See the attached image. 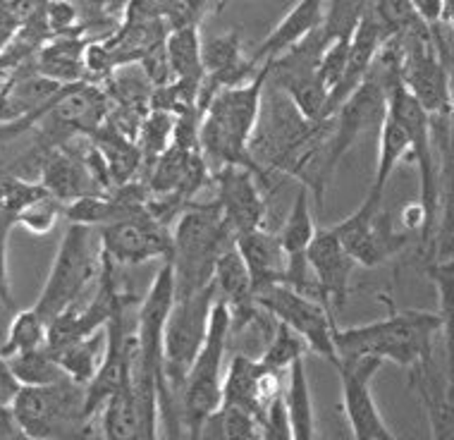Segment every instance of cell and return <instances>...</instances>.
<instances>
[{
	"mask_svg": "<svg viewBox=\"0 0 454 440\" xmlns=\"http://www.w3.org/2000/svg\"><path fill=\"white\" fill-rule=\"evenodd\" d=\"M32 163H36L34 170H36V180L41 182V187L63 206L74 201V199L89 197V194H106L98 189L91 173L87 170L79 151H74L67 144L43 151L41 156L34 158Z\"/></svg>",
	"mask_w": 454,
	"mask_h": 440,
	"instance_id": "e0dca14e",
	"label": "cell"
},
{
	"mask_svg": "<svg viewBox=\"0 0 454 440\" xmlns=\"http://www.w3.org/2000/svg\"><path fill=\"white\" fill-rule=\"evenodd\" d=\"M84 46L87 41L77 34H58L34 55V70L58 84H77L84 72Z\"/></svg>",
	"mask_w": 454,
	"mask_h": 440,
	"instance_id": "7402d4cb",
	"label": "cell"
},
{
	"mask_svg": "<svg viewBox=\"0 0 454 440\" xmlns=\"http://www.w3.org/2000/svg\"><path fill=\"white\" fill-rule=\"evenodd\" d=\"M282 400L287 407L292 424V440H311L316 438V412L311 385L306 376L304 357L290 364L287 369V383L282 388Z\"/></svg>",
	"mask_w": 454,
	"mask_h": 440,
	"instance_id": "cb8c5ba5",
	"label": "cell"
},
{
	"mask_svg": "<svg viewBox=\"0 0 454 440\" xmlns=\"http://www.w3.org/2000/svg\"><path fill=\"white\" fill-rule=\"evenodd\" d=\"M254 302L266 311L273 321L290 326L297 335L304 338L311 352L333 364L337 359L335 350V316L321 299L294 290L287 283L263 285L254 292Z\"/></svg>",
	"mask_w": 454,
	"mask_h": 440,
	"instance_id": "9c48e42d",
	"label": "cell"
},
{
	"mask_svg": "<svg viewBox=\"0 0 454 440\" xmlns=\"http://www.w3.org/2000/svg\"><path fill=\"white\" fill-rule=\"evenodd\" d=\"M101 254L115 266H141L153 259H170L173 230L149 211L98 228Z\"/></svg>",
	"mask_w": 454,
	"mask_h": 440,
	"instance_id": "8fae6325",
	"label": "cell"
},
{
	"mask_svg": "<svg viewBox=\"0 0 454 440\" xmlns=\"http://www.w3.org/2000/svg\"><path fill=\"white\" fill-rule=\"evenodd\" d=\"M409 151H411V144H409L407 132H404L400 122L387 113L383 120V125H380V149H378V163L376 173H373V182H371V189H368L366 194L368 201L383 204L387 182H390V177L395 175V170H397V165L409 156Z\"/></svg>",
	"mask_w": 454,
	"mask_h": 440,
	"instance_id": "d4e9b609",
	"label": "cell"
},
{
	"mask_svg": "<svg viewBox=\"0 0 454 440\" xmlns=\"http://www.w3.org/2000/svg\"><path fill=\"white\" fill-rule=\"evenodd\" d=\"M287 371H275L270 366L254 359L249 354H235L225 378H223V400L220 405L242 407L256 414L261 421L263 412L270 402L282 393Z\"/></svg>",
	"mask_w": 454,
	"mask_h": 440,
	"instance_id": "9a60e30c",
	"label": "cell"
},
{
	"mask_svg": "<svg viewBox=\"0 0 454 440\" xmlns=\"http://www.w3.org/2000/svg\"><path fill=\"white\" fill-rule=\"evenodd\" d=\"M17 390H20V383H17V378L12 376V371H10L8 359L0 354V402H3V405H10Z\"/></svg>",
	"mask_w": 454,
	"mask_h": 440,
	"instance_id": "b9f144b4",
	"label": "cell"
},
{
	"mask_svg": "<svg viewBox=\"0 0 454 440\" xmlns=\"http://www.w3.org/2000/svg\"><path fill=\"white\" fill-rule=\"evenodd\" d=\"M409 3L428 29H438V24H445L450 20L447 0H409Z\"/></svg>",
	"mask_w": 454,
	"mask_h": 440,
	"instance_id": "f35d334b",
	"label": "cell"
},
{
	"mask_svg": "<svg viewBox=\"0 0 454 440\" xmlns=\"http://www.w3.org/2000/svg\"><path fill=\"white\" fill-rule=\"evenodd\" d=\"M268 82V60L261 63L256 77L239 87L220 89L201 110L199 122V146L213 163L244 165L259 173L263 180L268 173L251 156V137L256 132L263 108V94Z\"/></svg>",
	"mask_w": 454,
	"mask_h": 440,
	"instance_id": "6da1fadb",
	"label": "cell"
},
{
	"mask_svg": "<svg viewBox=\"0 0 454 440\" xmlns=\"http://www.w3.org/2000/svg\"><path fill=\"white\" fill-rule=\"evenodd\" d=\"M428 278L435 285L440 302V318H442V345L454 350V273L442 263L428 266Z\"/></svg>",
	"mask_w": 454,
	"mask_h": 440,
	"instance_id": "d6a6232c",
	"label": "cell"
},
{
	"mask_svg": "<svg viewBox=\"0 0 454 440\" xmlns=\"http://www.w3.org/2000/svg\"><path fill=\"white\" fill-rule=\"evenodd\" d=\"M22 426L17 421L12 405H3L0 402V440H24Z\"/></svg>",
	"mask_w": 454,
	"mask_h": 440,
	"instance_id": "60d3db41",
	"label": "cell"
},
{
	"mask_svg": "<svg viewBox=\"0 0 454 440\" xmlns=\"http://www.w3.org/2000/svg\"><path fill=\"white\" fill-rule=\"evenodd\" d=\"M173 130H175V113L163 108H151L146 118L141 120L139 125V144L141 158H146L149 165L163 153L170 142H173Z\"/></svg>",
	"mask_w": 454,
	"mask_h": 440,
	"instance_id": "4dcf8cb0",
	"label": "cell"
},
{
	"mask_svg": "<svg viewBox=\"0 0 454 440\" xmlns=\"http://www.w3.org/2000/svg\"><path fill=\"white\" fill-rule=\"evenodd\" d=\"M309 352V345L304 342L301 335H297L290 326H285V323L275 321V330L270 340H268L266 350L261 354L259 359L266 366L275 371H287L290 369L292 362H297L301 357H306Z\"/></svg>",
	"mask_w": 454,
	"mask_h": 440,
	"instance_id": "1f68e13d",
	"label": "cell"
},
{
	"mask_svg": "<svg viewBox=\"0 0 454 440\" xmlns=\"http://www.w3.org/2000/svg\"><path fill=\"white\" fill-rule=\"evenodd\" d=\"M201 436L227 440H261L263 431H261V421L256 414L242 407H232V405H220L204 421Z\"/></svg>",
	"mask_w": 454,
	"mask_h": 440,
	"instance_id": "4316f807",
	"label": "cell"
},
{
	"mask_svg": "<svg viewBox=\"0 0 454 440\" xmlns=\"http://www.w3.org/2000/svg\"><path fill=\"white\" fill-rule=\"evenodd\" d=\"M409 385L428 414L433 438L454 440V385L447 383V378L440 381L433 354L409 369Z\"/></svg>",
	"mask_w": 454,
	"mask_h": 440,
	"instance_id": "ac0fdd59",
	"label": "cell"
},
{
	"mask_svg": "<svg viewBox=\"0 0 454 440\" xmlns=\"http://www.w3.org/2000/svg\"><path fill=\"white\" fill-rule=\"evenodd\" d=\"M20 20H17V15L12 12V8H10L8 0H0V53L8 48V43L12 39H15V34L20 32Z\"/></svg>",
	"mask_w": 454,
	"mask_h": 440,
	"instance_id": "ab89813d",
	"label": "cell"
},
{
	"mask_svg": "<svg viewBox=\"0 0 454 440\" xmlns=\"http://www.w3.org/2000/svg\"><path fill=\"white\" fill-rule=\"evenodd\" d=\"M433 263H442V266H447L454 273V259H450V261H433Z\"/></svg>",
	"mask_w": 454,
	"mask_h": 440,
	"instance_id": "ee69618b",
	"label": "cell"
},
{
	"mask_svg": "<svg viewBox=\"0 0 454 440\" xmlns=\"http://www.w3.org/2000/svg\"><path fill=\"white\" fill-rule=\"evenodd\" d=\"M60 218H63V204L51 194H46V197H39L29 206H24L20 216H17V225H22L32 235L43 237L58 225Z\"/></svg>",
	"mask_w": 454,
	"mask_h": 440,
	"instance_id": "836d02e7",
	"label": "cell"
},
{
	"mask_svg": "<svg viewBox=\"0 0 454 440\" xmlns=\"http://www.w3.org/2000/svg\"><path fill=\"white\" fill-rule=\"evenodd\" d=\"M89 137H91V144L98 149L106 165H108L113 185L120 187V185L132 180V175L137 173V168L141 163V149L137 139H132V134L125 132L118 122L110 125V122L103 120Z\"/></svg>",
	"mask_w": 454,
	"mask_h": 440,
	"instance_id": "603a6c76",
	"label": "cell"
},
{
	"mask_svg": "<svg viewBox=\"0 0 454 440\" xmlns=\"http://www.w3.org/2000/svg\"><path fill=\"white\" fill-rule=\"evenodd\" d=\"M387 115V89L376 72H368V77L347 96L342 106L330 115V132L325 149H323L321 180L328 187L330 177L335 175L337 165L352 151L361 137L373 127L380 130Z\"/></svg>",
	"mask_w": 454,
	"mask_h": 440,
	"instance_id": "ba28073f",
	"label": "cell"
},
{
	"mask_svg": "<svg viewBox=\"0 0 454 440\" xmlns=\"http://www.w3.org/2000/svg\"><path fill=\"white\" fill-rule=\"evenodd\" d=\"M46 24L51 34H77L79 24V10L72 0H51L46 3Z\"/></svg>",
	"mask_w": 454,
	"mask_h": 440,
	"instance_id": "8d00e7d4",
	"label": "cell"
},
{
	"mask_svg": "<svg viewBox=\"0 0 454 440\" xmlns=\"http://www.w3.org/2000/svg\"><path fill=\"white\" fill-rule=\"evenodd\" d=\"M323 22H325V0H297L294 8L282 17L273 32L256 46V51L251 53V60L259 65L273 60L285 51H290L292 46H297L309 34L321 29Z\"/></svg>",
	"mask_w": 454,
	"mask_h": 440,
	"instance_id": "ffe728a7",
	"label": "cell"
},
{
	"mask_svg": "<svg viewBox=\"0 0 454 440\" xmlns=\"http://www.w3.org/2000/svg\"><path fill=\"white\" fill-rule=\"evenodd\" d=\"M84 397L87 385L65 376L51 385H20L10 405L27 438H84L91 431Z\"/></svg>",
	"mask_w": 454,
	"mask_h": 440,
	"instance_id": "5b68a950",
	"label": "cell"
},
{
	"mask_svg": "<svg viewBox=\"0 0 454 440\" xmlns=\"http://www.w3.org/2000/svg\"><path fill=\"white\" fill-rule=\"evenodd\" d=\"M101 273V242L98 230L79 223H67L53 266L48 271L46 285L34 309L48 323L82 299L91 280Z\"/></svg>",
	"mask_w": 454,
	"mask_h": 440,
	"instance_id": "8992f818",
	"label": "cell"
},
{
	"mask_svg": "<svg viewBox=\"0 0 454 440\" xmlns=\"http://www.w3.org/2000/svg\"><path fill=\"white\" fill-rule=\"evenodd\" d=\"M232 338V311L225 302L215 299L206 328V338L187 371L182 390V421L192 438H201L204 421L220 407L223 400V369L225 352Z\"/></svg>",
	"mask_w": 454,
	"mask_h": 440,
	"instance_id": "277c9868",
	"label": "cell"
},
{
	"mask_svg": "<svg viewBox=\"0 0 454 440\" xmlns=\"http://www.w3.org/2000/svg\"><path fill=\"white\" fill-rule=\"evenodd\" d=\"M8 364L20 385H51L65 378L60 364L48 347H36L29 352L8 357Z\"/></svg>",
	"mask_w": 454,
	"mask_h": 440,
	"instance_id": "f1b7e54d",
	"label": "cell"
},
{
	"mask_svg": "<svg viewBox=\"0 0 454 440\" xmlns=\"http://www.w3.org/2000/svg\"><path fill=\"white\" fill-rule=\"evenodd\" d=\"M259 182L263 177L244 165H220L215 173V204L235 237L266 225L268 201Z\"/></svg>",
	"mask_w": 454,
	"mask_h": 440,
	"instance_id": "4fadbf2b",
	"label": "cell"
},
{
	"mask_svg": "<svg viewBox=\"0 0 454 440\" xmlns=\"http://www.w3.org/2000/svg\"><path fill=\"white\" fill-rule=\"evenodd\" d=\"M235 247L249 268L254 292L263 285L285 283L287 256L282 252V244L275 232H268L266 228L247 230L235 237Z\"/></svg>",
	"mask_w": 454,
	"mask_h": 440,
	"instance_id": "44dd1931",
	"label": "cell"
},
{
	"mask_svg": "<svg viewBox=\"0 0 454 440\" xmlns=\"http://www.w3.org/2000/svg\"><path fill=\"white\" fill-rule=\"evenodd\" d=\"M201 55H204V84L196 98L199 110L206 108V103L211 101L215 91L247 84L261 70V65L254 63L251 55H244L239 32H225L204 41Z\"/></svg>",
	"mask_w": 454,
	"mask_h": 440,
	"instance_id": "2e32d148",
	"label": "cell"
},
{
	"mask_svg": "<svg viewBox=\"0 0 454 440\" xmlns=\"http://www.w3.org/2000/svg\"><path fill=\"white\" fill-rule=\"evenodd\" d=\"M51 352L60 364L65 376L79 385H89L101 366L103 354H106V328L96 330L87 338L74 340L70 345L51 350Z\"/></svg>",
	"mask_w": 454,
	"mask_h": 440,
	"instance_id": "484cf974",
	"label": "cell"
},
{
	"mask_svg": "<svg viewBox=\"0 0 454 440\" xmlns=\"http://www.w3.org/2000/svg\"><path fill=\"white\" fill-rule=\"evenodd\" d=\"M15 228H17L15 220L0 213V309H15V299H12V287H10V271H8L10 232H12Z\"/></svg>",
	"mask_w": 454,
	"mask_h": 440,
	"instance_id": "74e56055",
	"label": "cell"
},
{
	"mask_svg": "<svg viewBox=\"0 0 454 440\" xmlns=\"http://www.w3.org/2000/svg\"><path fill=\"white\" fill-rule=\"evenodd\" d=\"M189 3H192V5H194V8L201 12V15H204V10L211 5V0H189Z\"/></svg>",
	"mask_w": 454,
	"mask_h": 440,
	"instance_id": "7bdbcfd3",
	"label": "cell"
},
{
	"mask_svg": "<svg viewBox=\"0 0 454 440\" xmlns=\"http://www.w3.org/2000/svg\"><path fill=\"white\" fill-rule=\"evenodd\" d=\"M387 89V113L397 120L402 130L407 132L411 151L419 165V177H421V204L423 225H421V252L428 254L433 249V237H435V225H438L440 211V163L435 161V139H433V120L426 110L419 106L414 96L409 94L402 79L392 82Z\"/></svg>",
	"mask_w": 454,
	"mask_h": 440,
	"instance_id": "52a82bcc",
	"label": "cell"
},
{
	"mask_svg": "<svg viewBox=\"0 0 454 440\" xmlns=\"http://www.w3.org/2000/svg\"><path fill=\"white\" fill-rule=\"evenodd\" d=\"M48 340V321L36 309H22L12 316L8 326L5 342L0 345V354L8 359L20 352H29L36 347H46Z\"/></svg>",
	"mask_w": 454,
	"mask_h": 440,
	"instance_id": "83f0119b",
	"label": "cell"
},
{
	"mask_svg": "<svg viewBox=\"0 0 454 440\" xmlns=\"http://www.w3.org/2000/svg\"><path fill=\"white\" fill-rule=\"evenodd\" d=\"M442 330V318L433 311L407 309L390 314L378 321L335 328V350L340 362H354L373 357L380 362L400 364L411 369L414 364L428 359L435 350V338Z\"/></svg>",
	"mask_w": 454,
	"mask_h": 440,
	"instance_id": "7a4b0ae2",
	"label": "cell"
},
{
	"mask_svg": "<svg viewBox=\"0 0 454 440\" xmlns=\"http://www.w3.org/2000/svg\"><path fill=\"white\" fill-rule=\"evenodd\" d=\"M333 228L349 256L356 261V266L364 268L380 266L392 256H397L409 244V232H400L395 228L385 206L368 199H364V204L349 218Z\"/></svg>",
	"mask_w": 454,
	"mask_h": 440,
	"instance_id": "30bf717a",
	"label": "cell"
},
{
	"mask_svg": "<svg viewBox=\"0 0 454 440\" xmlns=\"http://www.w3.org/2000/svg\"><path fill=\"white\" fill-rule=\"evenodd\" d=\"M337 376H340V393H342V409L349 421L352 436L359 440H392L395 433L385 424L383 414L376 405V397L371 393V383L376 378L378 369L383 366L380 359L364 357L354 362H333Z\"/></svg>",
	"mask_w": 454,
	"mask_h": 440,
	"instance_id": "7c38bea8",
	"label": "cell"
},
{
	"mask_svg": "<svg viewBox=\"0 0 454 440\" xmlns=\"http://www.w3.org/2000/svg\"><path fill=\"white\" fill-rule=\"evenodd\" d=\"M373 10V0H325L323 32L333 39H352L356 24Z\"/></svg>",
	"mask_w": 454,
	"mask_h": 440,
	"instance_id": "f546056e",
	"label": "cell"
},
{
	"mask_svg": "<svg viewBox=\"0 0 454 440\" xmlns=\"http://www.w3.org/2000/svg\"><path fill=\"white\" fill-rule=\"evenodd\" d=\"M347 55H349V39H333L323 51L321 63H318V79H321L328 96L335 91L340 79L345 75Z\"/></svg>",
	"mask_w": 454,
	"mask_h": 440,
	"instance_id": "e575fe53",
	"label": "cell"
},
{
	"mask_svg": "<svg viewBox=\"0 0 454 440\" xmlns=\"http://www.w3.org/2000/svg\"><path fill=\"white\" fill-rule=\"evenodd\" d=\"M235 242L232 230L223 220L218 204H196L192 201L175 218L173 230V268L175 297H187L208 287L213 280V268L225 247Z\"/></svg>",
	"mask_w": 454,
	"mask_h": 440,
	"instance_id": "3957f363",
	"label": "cell"
},
{
	"mask_svg": "<svg viewBox=\"0 0 454 440\" xmlns=\"http://www.w3.org/2000/svg\"><path fill=\"white\" fill-rule=\"evenodd\" d=\"M201 34L199 24H182L173 27L165 36V53L170 63L175 89L180 91L189 103L199 98V89L204 84V55H201ZM201 113V110H199Z\"/></svg>",
	"mask_w": 454,
	"mask_h": 440,
	"instance_id": "d6986e66",
	"label": "cell"
},
{
	"mask_svg": "<svg viewBox=\"0 0 454 440\" xmlns=\"http://www.w3.org/2000/svg\"><path fill=\"white\" fill-rule=\"evenodd\" d=\"M306 266L314 273L318 299L330 309V314L337 316L347 307L356 261L349 256L333 225L318 228L314 242L306 249Z\"/></svg>",
	"mask_w": 454,
	"mask_h": 440,
	"instance_id": "5bb4252c",
	"label": "cell"
},
{
	"mask_svg": "<svg viewBox=\"0 0 454 440\" xmlns=\"http://www.w3.org/2000/svg\"><path fill=\"white\" fill-rule=\"evenodd\" d=\"M261 431H263V440H292L290 414H287L282 393L263 412V417H261Z\"/></svg>",
	"mask_w": 454,
	"mask_h": 440,
	"instance_id": "d590c367",
	"label": "cell"
}]
</instances>
